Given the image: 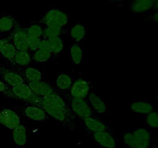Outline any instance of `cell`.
I'll list each match as a JSON object with an SVG mask.
<instances>
[{
  "mask_svg": "<svg viewBox=\"0 0 158 148\" xmlns=\"http://www.w3.org/2000/svg\"><path fill=\"white\" fill-rule=\"evenodd\" d=\"M40 50L47 51L52 53V47H51L50 43H49L48 39H41L40 45H39V49Z\"/></svg>",
  "mask_w": 158,
  "mask_h": 148,
  "instance_id": "cell-32",
  "label": "cell"
},
{
  "mask_svg": "<svg viewBox=\"0 0 158 148\" xmlns=\"http://www.w3.org/2000/svg\"><path fill=\"white\" fill-rule=\"evenodd\" d=\"M43 31H44V29L41 26L34 24L28 28L27 30H26V33H27L28 36L40 38L42 35H43Z\"/></svg>",
  "mask_w": 158,
  "mask_h": 148,
  "instance_id": "cell-29",
  "label": "cell"
},
{
  "mask_svg": "<svg viewBox=\"0 0 158 148\" xmlns=\"http://www.w3.org/2000/svg\"><path fill=\"white\" fill-rule=\"evenodd\" d=\"M12 92L17 98L23 99L25 100H27L28 99L30 98L33 93L32 89L29 88V85H26L25 83L12 86Z\"/></svg>",
  "mask_w": 158,
  "mask_h": 148,
  "instance_id": "cell-15",
  "label": "cell"
},
{
  "mask_svg": "<svg viewBox=\"0 0 158 148\" xmlns=\"http://www.w3.org/2000/svg\"><path fill=\"white\" fill-rule=\"evenodd\" d=\"M14 26V19L11 16H4L0 18V31L8 32Z\"/></svg>",
  "mask_w": 158,
  "mask_h": 148,
  "instance_id": "cell-28",
  "label": "cell"
},
{
  "mask_svg": "<svg viewBox=\"0 0 158 148\" xmlns=\"http://www.w3.org/2000/svg\"><path fill=\"white\" fill-rule=\"evenodd\" d=\"M8 43H9V41H8V39H0V52H1V50L2 49V48L4 47L5 45Z\"/></svg>",
  "mask_w": 158,
  "mask_h": 148,
  "instance_id": "cell-33",
  "label": "cell"
},
{
  "mask_svg": "<svg viewBox=\"0 0 158 148\" xmlns=\"http://www.w3.org/2000/svg\"><path fill=\"white\" fill-rule=\"evenodd\" d=\"M20 117L15 111L5 109L0 111V124L10 130H13L19 126Z\"/></svg>",
  "mask_w": 158,
  "mask_h": 148,
  "instance_id": "cell-3",
  "label": "cell"
},
{
  "mask_svg": "<svg viewBox=\"0 0 158 148\" xmlns=\"http://www.w3.org/2000/svg\"><path fill=\"white\" fill-rule=\"evenodd\" d=\"M84 123L88 130L93 133L107 131V126L102 120L94 117H89L84 119Z\"/></svg>",
  "mask_w": 158,
  "mask_h": 148,
  "instance_id": "cell-12",
  "label": "cell"
},
{
  "mask_svg": "<svg viewBox=\"0 0 158 148\" xmlns=\"http://www.w3.org/2000/svg\"><path fill=\"white\" fill-rule=\"evenodd\" d=\"M24 114L28 119L34 121H43L48 118L47 113L42 107L37 106H29L25 109Z\"/></svg>",
  "mask_w": 158,
  "mask_h": 148,
  "instance_id": "cell-10",
  "label": "cell"
},
{
  "mask_svg": "<svg viewBox=\"0 0 158 148\" xmlns=\"http://www.w3.org/2000/svg\"><path fill=\"white\" fill-rule=\"evenodd\" d=\"M41 39L36 38V37L28 36V47L31 51H36L39 49Z\"/></svg>",
  "mask_w": 158,
  "mask_h": 148,
  "instance_id": "cell-31",
  "label": "cell"
},
{
  "mask_svg": "<svg viewBox=\"0 0 158 148\" xmlns=\"http://www.w3.org/2000/svg\"><path fill=\"white\" fill-rule=\"evenodd\" d=\"M86 35V29L81 24H77L70 30V36L74 41L80 42Z\"/></svg>",
  "mask_w": 158,
  "mask_h": 148,
  "instance_id": "cell-21",
  "label": "cell"
},
{
  "mask_svg": "<svg viewBox=\"0 0 158 148\" xmlns=\"http://www.w3.org/2000/svg\"><path fill=\"white\" fill-rule=\"evenodd\" d=\"M151 140V133L145 128H138L123 135V142L128 148H149Z\"/></svg>",
  "mask_w": 158,
  "mask_h": 148,
  "instance_id": "cell-1",
  "label": "cell"
},
{
  "mask_svg": "<svg viewBox=\"0 0 158 148\" xmlns=\"http://www.w3.org/2000/svg\"><path fill=\"white\" fill-rule=\"evenodd\" d=\"M71 108L73 111L81 118L85 119L86 117H91L92 114V109L84 99H73L71 101Z\"/></svg>",
  "mask_w": 158,
  "mask_h": 148,
  "instance_id": "cell-4",
  "label": "cell"
},
{
  "mask_svg": "<svg viewBox=\"0 0 158 148\" xmlns=\"http://www.w3.org/2000/svg\"><path fill=\"white\" fill-rule=\"evenodd\" d=\"M12 138L15 143L18 146H24L27 143V134L23 125L20 124L12 130Z\"/></svg>",
  "mask_w": 158,
  "mask_h": 148,
  "instance_id": "cell-14",
  "label": "cell"
},
{
  "mask_svg": "<svg viewBox=\"0 0 158 148\" xmlns=\"http://www.w3.org/2000/svg\"><path fill=\"white\" fill-rule=\"evenodd\" d=\"M94 140L100 146L105 148H116L117 142L115 138L108 131L94 133L93 134Z\"/></svg>",
  "mask_w": 158,
  "mask_h": 148,
  "instance_id": "cell-7",
  "label": "cell"
},
{
  "mask_svg": "<svg viewBox=\"0 0 158 148\" xmlns=\"http://www.w3.org/2000/svg\"><path fill=\"white\" fill-rule=\"evenodd\" d=\"M152 19L153 21H154L155 23H158V10H156V12L153 14Z\"/></svg>",
  "mask_w": 158,
  "mask_h": 148,
  "instance_id": "cell-35",
  "label": "cell"
},
{
  "mask_svg": "<svg viewBox=\"0 0 158 148\" xmlns=\"http://www.w3.org/2000/svg\"><path fill=\"white\" fill-rule=\"evenodd\" d=\"M70 93L73 98L85 99L89 94V84L85 80H77L70 87Z\"/></svg>",
  "mask_w": 158,
  "mask_h": 148,
  "instance_id": "cell-5",
  "label": "cell"
},
{
  "mask_svg": "<svg viewBox=\"0 0 158 148\" xmlns=\"http://www.w3.org/2000/svg\"><path fill=\"white\" fill-rule=\"evenodd\" d=\"M154 0H134L131 10L134 13H143L154 8Z\"/></svg>",
  "mask_w": 158,
  "mask_h": 148,
  "instance_id": "cell-13",
  "label": "cell"
},
{
  "mask_svg": "<svg viewBox=\"0 0 158 148\" xmlns=\"http://www.w3.org/2000/svg\"><path fill=\"white\" fill-rule=\"evenodd\" d=\"M41 106L49 115H50L51 117H53L55 120H58V121H64L67 117V115H66L67 113L63 111L58 106H55L50 103H48L43 99L41 103Z\"/></svg>",
  "mask_w": 158,
  "mask_h": 148,
  "instance_id": "cell-8",
  "label": "cell"
},
{
  "mask_svg": "<svg viewBox=\"0 0 158 148\" xmlns=\"http://www.w3.org/2000/svg\"><path fill=\"white\" fill-rule=\"evenodd\" d=\"M25 76L26 79L30 82H36L43 80V73L38 69L33 67H28L25 69Z\"/></svg>",
  "mask_w": 158,
  "mask_h": 148,
  "instance_id": "cell-23",
  "label": "cell"
},
{
  "mask_svg": "<svg viewBox=\"0 0 158 148\" xmlns=\"http://www.w3.org/2000/svg\"><path fill=\"white\" fill-rule=\"evenodd\" d=\"M6 85L3 83L2 80H0V92H5L6 90Z\"/></svg>",
  "mask_w": 158,
  "mask_h": 148,
  "instance_id": "cell-34",
  "label": "cell"
},
{
  "mask_svg": "<svg viewBox=\"0 0 158 148\" xmlns=\"http://www.w3.org/2000/svg\"><path fill=\"white\" fill-rule=\"evenodd\" d=\"M14 62L21 66H27L31 62V56L28 51H17Z\"/></svg>",
  "mask_w": 158,
  "mask_h": 148,
  "instance_id": "cell-20",
  "label": "cell"
},
{
  "mask_svg": "<svg viewBox=\"0 0 158 148\" xmlns=\"http://www.w3.org/2000/svg\"><path fill=\"white\" fill-rule=\"evenodd\" d=\"M71 60L75 64H80L83 60V49L78 44H73L69 49Z\"/></svg>",
  "mask_w": 158,
  "mask_h": 148,
  "instance_id": "cell-19",
  "label": "cell"
},
{
  "mask_svg": "<svg viewBox=\"0 0 158 148\" xmlns=\"http://www.w3.org/2000/svg\"><path fill=\"white\" fill-rule=\"evenodd\" d=\"M13 45L17 51H28V35L26 30L20 28L15 29L13 35Z\"/></svg>",
  "mask_w": 158,
  "mask_h": 148,
  "instance_id": "cell-9",
  "label": "cell"
},
{
  "mask_svg": "<svg viewBox=\"0 0 158 148\" xmlns=\"http://www.w3.org/2000/svg\"><path fill=\"white\" fill-rule=\"evenodd\" d=\"M88 100L89 105L93 107V109L97 111L99 113H105L107 111V106L104 100L96 94L95 92H91L88 95Z\"/></svg>",
  "mask_w": 158,
  "mask_h": 148,
  "instance_id": "cell-11",
  "label": "cell"
},
{
  "mask_svg": "<svg viewBox=\"0 0 158 148\" xmlns=\"http://www.w3.org/2000/svg\"><path fill=\"white\" fill-rule=\"evenodd\" d=\"M16 49L13 44L10 43H6L1 50V53L6 59L9 60V61H14V58L16 54Z\"/></svg>",
  "mask_w": 158,
  "mask_h": 148,
  "instance_id": "cell-24",
  "label": "cell"
},
{
  "mask_svg": "<svg viewBox=\"0 0 158 148\" xmlns=\"http://www.w3.org/2000/svg\"><path fill=\"white\" fill-rule=\"evenodd\" d=\"M43 22L47 26H57L63 28L68 23V16L65 12L59 9H52L49 11L43 18Z\"/></svg>",
  "mask_w": 158,
  "mask_h": 148,
  "instance_id": "cell-2",
  "label": "cell"
},
{
  "mask_svg": "<svg viewBox=\"0 0 158 148\" xmlns=\"http://www.w3.org/2000/svg\"><path fill=\"white\" fill-rule=\"evenodd\" d=\"M50 43L51 47H52V54H59L63 50L64 48V43L60 36L54 37V38L48 39Z\"/></svg>",
  "mask_w": 158,
  "mask_h": 148,
  "instance_id": "cell-25",
  "label": "cell"
},
{
  "mask_svg": "<svg viewBox=\"0 0 158 148\" xmlns=\"http://www.w3.org/2000/svg\"><path fill=\"white\" fill-rule=\"evenodd\" d=\"M73 80L70 76L66 73H60L56 78V86L62 90H66L71 87Z\"/></svg>",
  "mask_w": 158,
  "mask_h": 148,
  "instance_id": "cell-17",
  "label": "cell"
},
{
  "mask_svg": "<svg viewBox=\"0 0 158 148\" xmlns=\"http://www.w3.org/2000/svg\"><path fill=\"white\" fill-rule=\"evenodd\" d=\"M131 109L133 112L136 113L148 115V113L154 110V106L148 102L136 101L131 103Z\"/></svg>",
  "mask_w": 158,
  "mask_h": 148,
  "instance_id": "cell-16",
  "label": "cell"
},
{
  "mask_svg": "<svg viewBox=\"0 0 158 148\" xmlns=\"http://www.w3.org/2000/svg\"><path fill=\"white\" fill-rule=\"evenodd\" d=\"M61 32L62 27L57 26H46V28L43 31V35L47 39H51L60 36Z\"/></svg>",
  "mask_w": 158,
  "mask_h": 148,
  "instance_id": "cell-26",
  "label": "cell"
},
{
  "mask_svg": "<svg viewBox=\"0 0 158 148\" xmlns=\"http://www.w3.org/2000/svg\"><path fill=\"white\" fill-rule=\"evenodd\" d=\"M112 1H121V0H112Z\"/></svg>",
  "mask_w": 158,
  "mask_h": 148,
  "instance_id": "cell-38",
  "label": "cell"
},
{
  "mask_svg": "<svg viewBox=\"0 0 158 148\" xmlns=\"http://www.w3.org/2000/svg\"><path fill=\"white\" fill-rule=\"evenodd\" d=\"M156 99H157V101L158 102V94L157 95V97H156Z\"/></svg>",
  "mask_w": 158,
  "mask_h": 148,
  "instance_id": "cell-37",
  "label": "cell"
},
{
  "mask_svg": "<svg viewBox=\"0 0 158 148\" xmlns=\"http://www.w3.org/2000/svg\"><path fill=\"white\" fill-rule=\"evenodd\" d=\"M29 86L34 93L41 97H47L56 94L53 88L50 85L48 84L47 83L43 81V80L36 82H30L29 83Z\"/></svg>",
  "mask_w": 158,
  "mask_h": 148,
  "instance_id": "cell-6",
  "label": "cell"
},
{
  "mask_svg": "<svg viewBox=\"0 0 158 148\" xmlns=\"http://www.w3.org/2000/svg\"><path fill=\"white\" fill-rule=\"evenodd\" d=\"M43 99L46 101H47L48 103H50L52 104L55 105V106H58L59 108L63 109V111L67 113L68 111V108L67 106H66V103L63 100V99L61 97L58 95V94H55V95L50 96V97H43Z\"/></svg>",
  "mask_w": 158,
  "mask_h": 148,
  "instance_id": "cell-22",
  "label": "cell"
},
{
  "mask_svg": "<svg viewBox=\"0 0 158 148\" xmlns=\"http://www.w3.org/2000/svg\"><path fill=\"white\" fill-rule=\"evenodd\" d=\"M52 54L51 52H47V51L37 49L34 52L32 58L37 63H44V62H46L50 60V58L52 57Z\"/></svg>",
  "mask_w": 158,
  "mask_h": 148,
  "instance_id": "cell-27",
  "label": "cell"
},
{
  "mask_svg": "<svg viewBox=\"0 0 158 148\" xmlns=\"http://www.w3.org/2000/svg\"><path fill=\"white\" fill-rule=\"evenodd\" d=\"M154 148H158V146H155V147H154Z\"/></svg>",
  "mask_w": 158,
  "mask_h": 148,
  "instance_id": "cell-39",
  "label": "cell"
},
{
  "mask_svg": "<svg viewBox=\"0 0 158 148\" xmlns=\"http://www.w3.org/2000/svg\"><path fill=\"white\" fill-rule=\"evenodd\" d=\"M146 123L152 129H158V112L153 110L148 113L146 117Z\"/></svg>",
  "mask_w": 158,
  "mask_h": 148,
  "instance_id": "cell-30",
  "label": "cell"
},
{
  "mask_svg": "<svg viewBox=\"0 0 158 148\" xmlns=\"http://www.w3.org/2000/svg\"><path fill=\"white\" fill-rule=\"evenodd\" d=\"M4 80L9 85V86H16V85L24 83V80L23 77L18 74L17 72H8L4 74L3 76Z\"/></svg>",
  "mask_w": 158,
  "mask_h": 148,
  "instance_id": "cell-18",
  "label": "cell"
},
{
  "mask_svg": "<svg viewBox=\"0 0 158 148\" xmlns=\"http://www.w3.org/2000/svg\"><path fill=\"white\" fill-rule=\"evenodd\" d=\"M154 8L156 9V10H158V0H154Z\"/></svg>",
  "mask_w": 158,
  "mask_h": 148,
  "instance_id": "cell-36",
  "label": "cell"
}]
</instances>
